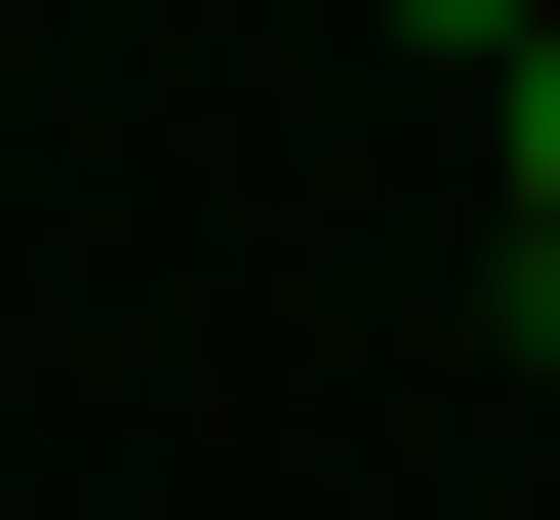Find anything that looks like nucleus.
<instances>
[{
	"label": "nucleus",
	"mask_w": 560,
	"mask_h": 520,
	"mask_svg": "<svg viewBox=\"0 0 560 520\" xmlns=\"http://www.w3.org/2000/svg\"><path fill=\"white\" fill-rule=\"evenodd\" d=\"M480 321H521V360H560V200H480Z\"/></svg>",
	"instance_id": "obj_2"
},
{
	"label": "nucleus",
	"mask_w": 560,
	"mask_h": 520,
	"mask_svg": "<svg viewBox=\"0 0 560 520\" xmlns=\"http://www.w3.org/2000/svg\"><path fill=\"white\" fill-rule=\"evenodd\" d=\"M441 120H480V200H560V0H521V41H441Z\"/></svg>",
	"instance_id": "obj_1"
}]
</instances>
